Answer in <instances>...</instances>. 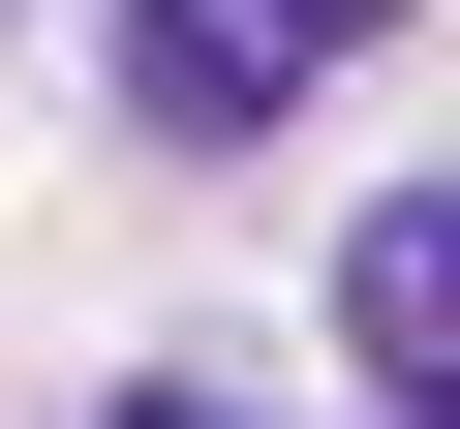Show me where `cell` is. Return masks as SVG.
Returning a JSON list of instances; mask_svg holds the SVG:
<instances>
[{"instance_id": "2", "label": "cell", "mask_w": 460, "mask_h": 429, "mask_svg": "<svg viewBox=\"0 0 460 429\" xmlns=\"http://www.w3.org/2000/svg\"><path fill=\"white\" fill-rule=\"evenodd\" d=\"M338 337H368L399 398H460V184H399L368 246H338Z\"/></svg>"}, {"instance_id": "4", "label": "cell", "mask_w": 460, "mask_h": 429, "mask_svg": "<svg viewBox=\"0 0 460 429\" xmlns=\"http://www.w3.org/2000/svg\"><path fill=\"white\" fill-rule=\"evenodd\" d=\"M429 429H460V398H429Z\"/></svg>"}, {"instance_id": "3", "label": "cell", "mask_w": 460, "mask_h": 429, "mask_svg": "<svg viewBox=\"0 0 460 429\" xmlns=\"http://www.w3.org/2000/svg\"><path fill=\"white\" fill-rule=\"evenodd\" d=\"M93 429H246V398H93Z\"/></svg>"}, {"instance_id": "1", "label": "cell", "mask_w": 460, "mask_h": 429, "mask_svg": "<svg viewBox=\"0 0 460 429\" xmlns=\"http://www.w3.org/2000/svg\"><path fill=\"white\" fill-rule=\"evenodd\" d=\"M368 31H399V0H123V123L154 153H277Z\"/></svg>"}]
</instances>
